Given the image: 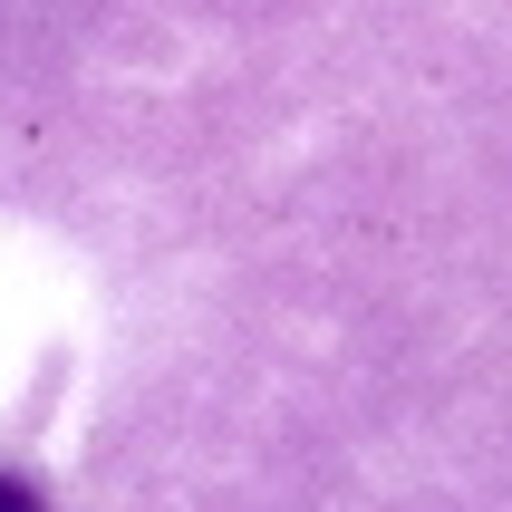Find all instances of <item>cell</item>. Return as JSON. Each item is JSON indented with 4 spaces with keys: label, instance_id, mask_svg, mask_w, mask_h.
Returning a JSON list of instances; mask_svg holds the SVG:
<instances>
[{
    "label": "cell",
    "instance_id": "cell-1",
    "mask_svg": "<svg viewBox=\"0 0 512 512\" xmlns=\"http://www.w3.org/2000/svg\"><path fill=\"white\" fill-rule=\"evenodd\" d=\"M0 512H49V503H39V493H29L20 474H0Z\"/></svg>",
    "mask_w": 512,
    "mask_h": 512
}]
</instances>
